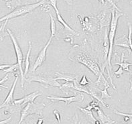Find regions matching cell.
Returning a JSON list of instances; mask_svg holds the SVG:
<instances>
[{"instance_id":"cell-19","label":"cell","mask_w":132,"mask_h":124,"mask_svg":"<svg viewBox=\"0 0 132 124\" xmlns=\"http://www.w3.org/2000/svg\"><path fill=\"white\" fill-rule=\"evenodd\" d=\"M73 85H74V89H75L77 91H79V92H84L87 93L88 95H90V91H89L87 88H85V87H82V86H80L78 82V79H76L73 81Z\"/></svg>"},{"instance_id":"cell-29","label":"cell","mask_w":132,"mask_h":124,"mask_svg":"<svg viewBox=\"0 0 132 124\" xmlns=\"http://www.w3.org/2000/svg\"><path fill=\"white\" fill-rule=\"evenodd\" d=\"M53 113L54 114V115L56 117V119L58 121V123L59 124H61V119H60V114L59 113V111L57 110H54L53 111Z\"/></svg>"},{"instance_id":"cell-36","label":"cell","mask_w":132,"mask_h":124,"mask_svg":"<svg viewBox=\"0 0 132 124\" xmlns=\"http://www.w3.org/2000/svg\"><path fill=\"white\" fill-rule=\"evenodd\" d=\"M11 65H12V64H0V70H5V69L9 68Z\"/></svg>"},{"instance_id":"cell-17","label":"cell","mask_w":132,"mask_h":124,"mask_svg":"<svg viewBox=\"0 0 132 124\" xmlns=\"http://www.w3.org/2000/svg\"><path fill=\"white\" fill-rule=\"evenodd\" d=\"M31 49H32V43H31V42H29V48L26 54V58L25 60V69H24V72H23L24 77H26V75L28 72L29 67H30V52H31Z\"/></svg>"},{"instance_id":"cell-10","label":"cell","mask_w":132,"mask_h":124,"mask_svg":"<svg viewBox=\"0 0 132 124\" xmlns=\"http://www.w3.org/2000/svg\"><path fill=\"white\" fill-rule=\"evenodd\" d=\"M41 95H42V93H39L38 91H35V92L32 93L29 95H27L22 99H15V100L13 101V104L20 106L26 103H34V101L36 99V98L38 96H40Z\"/></svg>"},{"instance_id":"cell-21","label":"cell","mask_w":132,"mask_h":124,"mask_svg":"<svg viewBox=\"0 0 132 124\" xmlns=\"http://www.w3.org/2000/svg\"><path fill=\"white\" fill-rule=\"evenodd\" d=\"M107 89H108V87H105L104 88L103 90H99V91L101 92V97L100 99L101 101H103V99H111V96L110 95L107 91Z\"/></svg>"},{"instance_id":"cell-32","label":"cell","mask_w":132,"mask_h":124,"mask_svg":"<svg viewBox=\"0 0 132 124\" xmlns=\"http://www.w3.org/2000/svg\"><path fill=\"white\" fill-rule=\"evenodd\" d=\"M10 2L12 4L16 6H20L22 5V1L21 0H10Z\"/></svg>"},{"instance_id":"cell-9","label":"cell","mask_w":132,"mask_h":124,"mask_svg":"<svg viewBox=\"0 0 132 124\" xmlns=\"http://www.w3.org/2000/svg\"><path fill=\"white\" fill-rule=\"evenodd\" d=\"M47 99H50L52 101H60L65 103L66 105H69L73 102H82L84 99L83 95L76 96H71V97H58V96H50L47 97Z\"/></svg>"},{"instance_id":"cell-1","label":"cell","mask_w":132,"mask_h":124,"mask_svg":"<svg viewBox=\"0 0 132 124\" xmlns=\"http://www.w3.org/2000/svg\"><path fill=\"white\" fill-rule=\"evenodd\" d=\"M123 15L122 12H117V10L113 8L111 10V20L109 26V33L108 36V42H109V50H108V54H107V61L106 64L109 70L111 72L112 70V67H111V56L113 54V44H114V39L116 36V31H117V23H118V20L119 18Z\"/></svg>"},{"instance_id":"cell-12","label":"cell","mask_w":132,"mask_h":124,"mask_svg":"<svg viewBox=\"0 0 132 124\" xmlns=\"http://www.w3.org/2000/svg\"><path fill=\"white\" fill-rule=\"evenodd\" d=\"M93 109L96 111V112L98 115V117H99V119H100L103 124H111L115 123V121H112V119H111L109 116L106 115L104 113L103 111L100 109V107L99 106H96Z\"/></svg>"},{"instance_id":"cell-4","label":"cell","mask_w":132,"mask_h":124,"mask_svg":"<svg viewBox=\"0 0 132 124\" xmlns=\"http://www.w3.org/2000/svg\"><path fill=\"white\" fill-rule=\"evenodd\" d=\"M7 34L10 36L11 39H12V42H13L14 50H15V54H16L17 64L18 65V69L20 70V75H21V86H22V88H23V84H24L25 77L23 76V69H22V64H23V52H22V49H21L20 45H19L18 42V41H17L15 37H14V36L13 35V34L12 33V32L9 29H7Z\"/></svg>"},{"instance_id":"cell-39","label":"cell","mask_w":132,"mask_h":124,"mask_svg":"<svg viewBox=\"0 0 132 124\" xmlns=\"http://www.w3.org/2000/svg\"><path fill=\"white\" fill-rule=\"evenodd\" d=\"M69 5H72V0H64Z\"/></svg>"},{"instance_id":"cell-34","label":"cell","mask_w":132,"mask_h":124,"mask_svg":"<svg viewBox=\"0 0 132 124\" xmlns=\"http://www.w3.org/2000/svg\"><path fill=\"white\" fill-rule=\"evenodd\" d=\"M12 120V117H8L7 119H4V120H2V121H0V124H7L10 123Z\"/></svg>"},{"instance_id":"cell-28","label":"cell","mask_w":132,"mask_h":124,"mask_svg":"<svg viewBox=\"0 0 132 124\" xmlns=\"http://www.w3.org/2000/svg\"><path fill=\"white\" fill-rule=\"evenodd\" d=\"M113 113H115L117 114V115H119L123 116V117H131V116H132L131 113L129 114V113H122V112H119V111H117V110H116V109H114V110H113Z\"/></svg>"},{"instance_id":"cell-5","label":"cell","mask_w":132,"mask_h":124,"mask_svg":"<svg viewBox=\"0 0 132 124\" xmlns=\"http://www.w3.org/2000/svg\"><path fill=\"white\" fill-rule=\"evenodd\" d=\"M78 18L82 24V29L87 33L93 34L101 30L100 24L97 17L85 16L82 18L80 15H78Z\"/></svg>"},{"instance_id":"cell-18","label":"cell","mask_w":132,"mask_h":124,"mask_svg":"<svg viewBox=\"0 0 132 124\" xmlns=\"http://www.w3.org/2000/svg\"><path fill=\"white\" fill-rule=\"evenodd\" d=\"M95 84L96 85L98 86V87H101V86H103V87H109V82L107 81V80L106 79V78L104 77V75H103V73H101L98 76V79L96 82H95Z\"/></svg>"},{"instance_id":"cell-43","label":"cell","mask_w":132,"mask_h":124,"mask_svg":"<svg viewBox=\"0 0 132 124\" xmlns=\"http://www.w3.org/2000/svg\"><path fill=\"white\" fill-rule=\"evenodd\" d=\"M79 124H80V121H79Z\"/></svg>"},{"instance_id":"cell-42","label":"cell","mask_w":132,"mask_h":124,"mask_svg":"<svg viewBox=\"0 0 132 124\" xmlns=\"http://www.w3.org/2000/svg\"><path fill=\"white\" fill-rule=\"evenodd\" d=\"M127 124H131V121H130V122L128 123H127Z\"/></svg>"},{"instance_id":"cell-3","label":"cell","mask_w":132,"mask_h":124,"mask_svg":"<svg viewBox=\"0 0 132 124\" xmlns=\"http://www.w3.org/2000/svg\"><path fill=\"white\" fill-rule=\"evenodd\" d=\"M46 0H41V1L38 2L37 3L18 7L14 9L12 12L1 18H0V22H4L5 20H9L10 19L15 18L17 17L21 16V15H23L26 14V13H30V12L36 10L37 7L43 5L46 3Z\"/></svg>"},{"instance_id":"cell-25","label":"cell","mask_w":132,"mask_h":124,"mask_svg":"<svg viewBox=\"0 0 132 124\" xmlns=\"http://www.w3.org/2000/svg\"><path fill=\"white\" fill-rule=\"evenodd\" d=\"M99 103L98 101H93L92 102H90L89 103V105L87 106V107H85V109H87V110H89V111H92V109H93L96 106H99Z\"/></svg>"},{"instance_id":"cell-38","label":"cell","mask_w":132,"mask_h":124,"mask_svg":"<svg viewBox=\"0 0 132 124\" xmlns=\"http://www.w3.org/2000/svg\"><path fill=\"white\" fill-rule=\"evenodd\" d=\"M76 119H75V121H74V124H79V121H78V115L77 114H76Z\"/></svg>"},{"instance_id":"cell-31","label":"cell","mask_w":132,"mask_h":124,"mask_svg":"<svg viewBox=\"0 0 132 124\" xmlns=\"http://www.w3.org/2000/svg\"><path fill=\"white\" fill-rule=\"evenodd\" d=\"M26 124H36L35 119L34 118L33 116L28 119H26Z\"/></svg>"},{"instance_id":"cell-37","label":"cell","mask_w":132,"mask_h":124,"mask_svg":"<svg viewBox=\"0 0 132 124\" xmlns=\"http://www.w3.org/2000/svg\"><path fill=\"white\" fill-rule=\"evenodd\" d=\"M44 123V119L42 118H40L37 120V122L36 124H43Z\"/></svg>"},{"instance_id":"cell-26","label":"cell","mask_w":132,"mask_h":124,"mask_svg":"<svg viewBox=\"0 0 132 124\" xmlns=\"http://www.w3.org/2000/svg\"><path fill=\"white\" fill-rule=\"evenodd\" d=\"M105 2H107V3H109V5H111V6L113 7V8L115 9L116 10H117V12H121V10L120 9H119V7L117 6V5H116V3H115V2H114L113 0H105Z\"/></svg>"},{"instance_id":"cell-24","label":"cell","mask_w":132,"mask_h":124,"mask_svg":"<svg viewBox=\"0 0 132 124\" xmlns=\"http://www.w3.org/2000/svg\"><path fill=\"white\" fill-rule=\"evenodd\" d=\"M79 84L80 86L85 87V86L86 85H90V82L88 80L87 77H86L85 75H83L82 77V79H81V80H80V82H79Z\"/></svg>"},{"instance_id":"cell-15","label":"cell","mask_w":132,"mask_h":124,"mask_svg":"<svg viewBox=\"0 0 132 124\" xmlns=\"http://www.w3.org/2000/svg\"><path fill=\"white\" fill-rule=\"evenodd\" d=\"M48 15L50 18V32L51 35L50 38H53L55 36L56 33V22L55 19L54 18V17L50 13H48Z\"/></svg>"},{"instance_id":"cell-30","label":"cell","mask_w":132,"mask_h":124,"mask_svg":"<svg viewBox=\"0 0 132 124\" xmlns=\"http://www.w3.org/2000/svg\"><path fill=\"white\" fill-rule=\"evenodd\" d=\"M8 77H9V75L8 74H7L6 76H5V77H3V79H2L1 80H0V87H3V88H5V89H7V88H8L7 87H5V86L2 85V83H3V82H5L6 80H7V79H8Z\"/></svg>"},{"instance_id":"cell-13","label":"cell","mask_w":132,"mask_h":124,"mask_svg":"<svg viewBox=\"0 0 132 124\" xmlns=\"http://www.w3.org/2000/svg\"><path fill=\"white\" fill-rule=\"evenodd\" d=\"M55 75L57 77L56 78H54V80H65L66 82H73L74 80L78 79V77H79V75H70V74H64L59 72H56Z\"/></svg>"},{"instance_id":"cell-7","label":"cell","mask_w":132,"mask_h":124,"mask_svg":"<svg viewBox=\"0 0 132 124\" xmlns=\"http://www.w3.org/2000/svg\"><path fill=\"white\" fill-rule=\"evenodd\" d=\"M27 81L30 83L32 81H36L42 84L44 87H61V85L59 82H57V80H54V78H51L50 77H46L44 75H36L30 77L28 80Z\"/></svg>"},{"instance_id":"cell-27","label":"cell","mask_w":132,"mask_h":124,"mask_svg":"<svg viewBox=\"0 0 132 124\" xmlns=\"http://www.w3.org/2000/svg\"><path fill=\"white\" fill-rule=\"evenodd\" d=\"M63 88H70V89H74V85L72 82H67L61 85V87L60 89L62 90Z\"/></svg>"},{"instance_id":"cell-35","label":"cell","mask_w":132,"mask_h":124,"mask_svg":"<svg viewBox=\"0 0 132 124\" xmlns=\"http://www.w3.org/2000/svg\"><path fill=\"white\" fill-rule=\"evenodd\" d=\"M116 44H117V46H122V47H124V48H128V49H129L130 50H131L130 48H129V44H128L117 43Z\"/></svg>"},{"instance_id":"cell-33","label":"cell","mask_w":132,"mask_h":124,"mask_svg":"<svg viewBox=\"0 0 132 124\" xmlns=\"http://www.w3.org/2000/svg\"><path fill=\"white\" fill-rule=\"evenodd\" d=\"M123 72H124V70H123V69L121 68V67H119V69H118L117 71H116V72H114V74H115L116 75L118 76V77H120V76L123 73Z\"/></svg>"},{"instance_id":"cell-16","label":"cell","mask_w":132,"mask_h":124,"mask_svg":"<svg viewBox=\"0 0 132 124\" xmlns=\"http://www.w3.org/2000/svg\"><path fill=\"white\" fill-rule=\"evenodd\" d=\"M77 108L80 109V110L81 111H82V112L86 116H87L88 120H89L91 123L92 124L95 123V121L97 120V119H96L95 117H94L92 111L87 110V109H85V108H82V107H77Z\"/></svg>"},{"instance_id":"cell-6","label":"cell","mask_w":132,"mask_h":124,"mask_svg":"<svg viewBox=\"0 0 132 124\" xmlns=\"http://www.w3.org/2000/svg\"><path fill=\"white\" fill-rule=\"evenodd\" d=\"M43 107V105H38L34 103H28L21 111L20 119L18 124H21L22 121L25 120L28 116L33 115L34 114L41 115Z\"/></svg>"},{"instance_id":"cell-41","label":"cell","mask_w":132,"mask_h":124,"mask_svg":"<svg viewBox=\"0 0 132 124\" xmlns=\"http://www.w3.org/2000/svg\"><path fill=\"white\" fill-rule=\"evenodd\" d=\"M94 124H101V123H100V121H99V120H97H97L95 121V123H94Z\"/></svg>"},{"instance_id":"cell-40","label":"cell","mask_w":132,"mask_h":124,"mask_svg":"<svg viewBox=\"0 0 132 124\" xmlns=\"http://www.w3.org/2000/svg\"><path fill=\"white\" fill-rule=\"evenodd\" d=\"M99 2H101V4H103V5H104L105 3V0H98Z\"/></svg>"},{"instance_id":"cell-2","label":"cell","mask_w":132,"mask_h":124,"mask_svg":"<svg viewBox=\"0 0 132 124\" xmlns=\"http://www.w3.org/2000/svg\"><path fill=\"white\" fill-rule=\"evenodd\" d=\"M69 59L72 61H77L79 63L82 64L83 65L87 67L91 72H93L94 75L97 77H98L102 72L98 62L92 59L89 52L80 50L77 54H75L72 56V57L69 58Z\"/></svg>"},{"instance_id":"cell-44","label":"cell","mask_w":132,"mask_h":124,"mask_svg":"<svg viewBox=\"0 0 132 124\" xmlns=\"http://www.w3.org/2000/svg\"><path fill=\"white\" fill-rule=\"evenodd\" d=\"M87 124H91V123H87Z\"/></svg>"},{"instance_id":"cell-45","label":"cell","mask_w":132,"mask_h":124,"mask_svg":"<svg viewBox=\"0 0 132 124\" xmlns=\"http://www.w3.org/2000/svg\"></svg>"},{"instance_id":"cell-23","label":"cell","mask_w":132,"mask_h":124,"mask_svg":"<svg viewBox=\"0 0 132 124\" xmlns=\"http://www.w3.org/2000/svg\"><path fill=\"white\" fill-rule=\"evenodd\" d=\"M128 28H129V33H128V36H127V42L130 47L131 50L132 49L131 45V32H132V28H131V23L128 22Z\"/></svg>"},{"instance_id":"cell-22","label":"cell","mask_w":132,"mask_h":124,"mask_svg":"<svg viewBox=\"0 0 132 124\" xmlns=\"http://www.w3.org/2000/svg\"><path fill=\"white\" fill-rule=\"evenodd\" d=\"M18 69V64L15 63L14 64H12V65L10 66L9 68H7V69L3 70V73L8 74L9 72H13Z\"/></svg>"},{"instance_id":"cell-11","label":"cell","mask_w":132,"mask_h":124,"mask_svg":"<svg viewBox=\"0 0 132 124\" xmlns=\"http://www.w3.org/2000/svg\"><path fill=\"white\" fill-rule=\"evenodd\" d=\"M18 75H16L15 79L13 82V85L12 86V88L10 89V92H9L8 95H7L6 98H5V101H3V103L0 105V109L3 108V107H7L8 105H11V104H13V93H14V90H15V87H16V84L18 80Z\"/></svg>"},{"instance_id":"cell-20","label":"cell","mask_w":132,"mask_h":124,"mask_svg":"<svg viewBox=\"0 0 132 124\" xmlns=\"http://www.w3.org/2000/svg\"><path fill=\"white\" fill-rule=\"evenodd\" d=\"M124 53L123 52L122 56H121V62H119V63H114V65H119L123 69V70H126L127 72H130V70L129 69V66H131V63H129V62H124Z\"/></svg>"},{"instance_id":"cell-46","label":"cell","mask_w":132,"mask_h":124,"mask_svg":"<svg viewBox=\"0 0 132 124\" xmlns=\"http://www.w3.org/2000/svg\"><path fill=\"white\" fill-rule=\"evenodd\" d=\"M46 1H47V0H46Z\"/></svg>"},{"instance_id":"cell-14","label":"cell","mask_w":132,"mask_h":124,"mask_svg":"<svg viewBox=\"0 0 132 124\" xmlns=\"http://www.w3.org/2000/svg\"><path fill=\"white\" fill-rule=\"evenodd\" d=\"M97 18L99 20L101 29L104 26H107L110 23L109 19H111V17L109 18L107 16V11H103L102 12H101L99 15L97 16Z\"/></svg>"},{"instance_id":"cell-8","label":"cell","mask_w":132,"mask_h":124,"mask_svg":"<svg viewBox=\"0 0 132 124\" xmlns=\"http://www.w3.org/2000/svg\"><path fill=\"white\" fill-rule=\"evenodd\" d=\"M52 40V38H50L48 41L47 42V43L46 44L45 46L43 47V48H42V50L40 52L38 56V57H37L36 60L35 62H34V64L33 67H32V70H31V72H34L37 69H38V68L41 67V65H42V64H43V62H44V60H46V58L47 49H48L49 45H50V43H51Z\"/></svg>"}]
</instances>
